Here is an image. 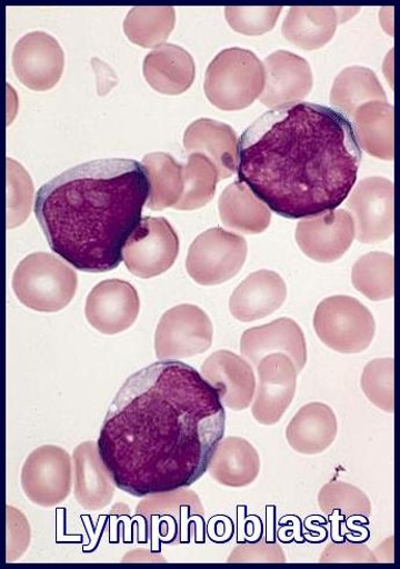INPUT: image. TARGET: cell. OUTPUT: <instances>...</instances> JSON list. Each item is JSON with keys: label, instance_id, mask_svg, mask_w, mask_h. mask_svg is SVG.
I'll list each match as a JSON object with an SVG mask.
<instances>
[{"label": "cell", "instance_id": "6da1fadb", "mask_svg": "<svg viewBox=\"0 0 400 569\" xmlns=\"http://www.w3.org/2000/svg\"><path fill=\"white\" fill-rule=\"evenodd\" d=\"M226 422L218 392L199 371L179 360H159L122 385L97 445L118 489L147 498L200 480Z\"/></svg>", "mask_w": 400, "mask_h": 569}, {"label": "cell", "instance_id": "7a4b0ae2", "mask_svg": "<svg viewBox=\"0 0 400 569\" xmlns=\"http://www.w3.org/2000/svg\"><path fill=\"white\" fill-rule=\"evenodd\" d=\"M362 160L354 128L317 103H290L263 113L239 140L238 177L287 219L337 210L357 183Z\"/></svg>", "mask_w": 400, "mask_h": 569}, {"label": "cell", "instance_id": "3957f363", "mask_svg": "<svg viewBox=\"0 0 400 569\" xmlns=\"http://www.w3.org/2000/svg\"><path fill=\"white\" fill-rule=\"evenodd\" d=\"M148 198L141 163L97 160L51 179L39 190L34 211L53 252L77 270L102 273L123 261Z\"/></svg>", "mask_w": 400, "mask_h": 569}, {"label": "cell", "instance_id": "277c9868", "mask_svg": "<svg viewBox=\"0 0 400 569\" xmlns=\"http://www.w3.org/2000/svg\"><path fill=\"white\" fill-rule=\"evenodd\" d=\"M263 87V63L248 49H224L206 71V96L222 111L249 108L261 96Z\"/></svg>", "mask_w": 400, "mask_h": 569}, {"label": "cell", "instance_id": "5b68a950", "mask_svg": "<svg viewBox=\"0 0 400 569\" xmlns=\"http://www.w3.org/2000/svg\"><path fill=\"white\" fill-rule=\"evenodd\" d=\"M12 283L23 306L40 313H57L74 298L78 278L59 258L36 252L20 262Z\"/></svg>", "mask_w": 400, "mask_h": 569}, {"label": "cell", "instance_id": "8992f818", "mask_svg": "<svg viewBox=\"0 0 400 569\" xmlns=\"http://www.w3.org/2000/svg\"><path fill=\"white\" fill-rule=\"evenodd\" d=\"M313 328L328 348L346 355L367 350L377 333V322L370 310L358 299L347 296H334L320 302Z\"/></svg>", "mask_w": 400, "mask_h": 569}, {"label": "cell", "instance_id": "52a82bcc", "mask_svg": "<svg viewBox=\"0 0 400 569\" xmlns=\"http://www.w3.org/2000/svg\"><path fill=\"white\" fill-rule=\"evenodd\" d=\"M247 257L244 238L221 228H211L192 243L186 269L202 287H217L237 276Z\"/></svg>", "mask_w": 400, "mask_h": 569}, {"label": "cell", "instance_id": "ba28073f", "mask_svg": "<svg viewBox=\"0 0 400 569\" xmlns=\"http://www.w3.org/2000/svg\"><path fill=\"white\" fill-rule=\"evenodd\" d=\"M73 485V461L58 446H42L31 452L22 465L21 487L32 503L52 508L64 502Z\"/></svg>", "mask_w": 400, "mask_h": 569}, {"label": "cell", "instance_id": "9c48e42d", "mask_svg": "<svg viewBox=\"0 0 400 569\" xmlns=\"http://www.w3.org/2000/svg\"><path fill=\"white\" fill-rule=\"evenodd\" d=\"M213 327L203 309L179 305L160 319L154 333L156 356L179 360L207 352L212 346Z\"/></svg>", "mask_w": 400, "mask_h": 569}, {"label": "cell", "instance_id": "30bf717a", "mask_svg": "<svg viewBox=\"0 0 400 569\" xmlns=\"http://www.w3.org/2000/svg\"><path fill=\"white\" fill-rule=\"evenodd\" d=\"M137 515L152 537L180 545L190 538L192 523H202L204 509L194 491L184 488L147 497L139 503Z\"/></svg>", "mask_w": 400, "mask_h": 569}, {"label": "cell", "instance_id": "8fae6325", "mask_svg": "<svg viewBox=\"0 0 400 569\" xmlns=\"http://www.w3.org/2000/svg\"><path fill=\"white\" fill-rule=\"evenodd\" d=\"M179 253V238L164 218L147 217L132 231L123 248L127 269L143 279L157 277L173 267Z\"/></svg>", "mask_w": 400, "mask_h": 569}, {"label": "cell", "instance_id": "7c38bea8", "mask_svg": "<svg viewBox=\"0 0 400 569\" xmlns=\"http://www.w3.org/2000/svg\"><path fill=\"white\" fill-rule=\"evenodd\" d=\"M393 196L391 180L369 177L358 184L347 207L356 224V237L361 243L376 244L393 234Z\"/></svg>", "mask_w": 400, "mask_h": 569}, {"label": "cell", "instance_id": "4fadbf2b", "mask_svg": "<svg viewBox=\"0 0 400 569\" xmlns=\"http://www.w3.org/2000/svg\"><path fill=\"white\" fill-rule=\"evenodd\" d=\"M259 383L252 402V416L262 426L277 425L297 395L299 372L284 353H271L257 367Z\"/></svg>", "mask_w": 400, "mask_h": 569}, {"label": "cell", "instance_id": "5bb4252c", "mask_svg": "<svg viewBox=\"0 0 400 569\" xmlns=\"http://www.w3.org/2000/svg\"><path fill=\"white\" fill-rule=\"evenodd\" d=\"M12 64L21 84L33 91H48L61 80L64 51L56 38L32 32L16 44Z\"/></svg>", "mask_w": 400, "mask_h": 569}, {"label": "cell", "instance_id": "9a60e30c", "mask_svg": "<svg viewBox=\"0 0 400 569\" xmlns=\"http://www.w3.org/2000/svg\"><path fill=\"white\" fill-rule=\"evenodd\" d=\"M354 239V220L344 210L302 219L297 228L300 249L319 263L338 261L351 248Z\"/></svg>", "mask_w": 400, "mask_h": 569}, {"label": "cell", "instance_id": "2e32d148", "mask_svg": "<svg viewBox=\"0 0 400 569\" xmlns=\"http://www.w3.org/2000/svg\"><path fill=\"white\" fill-rule=\"evenodd\" d=\"M140 308L139 293L130 282L110 279L99 282L89 295L86 317L99 332L118 335L137 322Z\"/></svg>", "mask_w": 400, "mask_h": 569}, {"label": "cell", "instance_id": "e0dca14e", "mask_svg": "<svg viewBox=\"0 0 400 569\" xmlns=\"http://www.w3.org/2000/svg\"><path fill=\"white\" fill-rule=\"evenodd\" d=\"M264 87L260 101L278 109L300 102L312 90L313 76L307 60L287 50H278L266 59Z\"/></svg>", "mask_w": 400, "mask_h": 569}, {"label": "cell", "instance_id": "ac0fdd59", "mask_svg": "<svg viewBox=\"0 0 400 569\" xmlns=\"http://www.w3.org/2000/svg\"><path fill=\"white\" fill-rule=\"evenodd\" d=\"M307 350L303 330L289 318L248 329L240 339V352L256 368L262 358L279 352L287 355L300 373L307 366Z\"/></svg>", "mask_w": 400, "mask_h": 569}, {"label": "cell", "instance_id": "d6986e66", "mask_svg": "<svg viewBox=\"0 0 400 569\" xmlns=\"http://www.w3.org/2000/svg\"><path fill=\"white\" fill-rule=\"evenodd\" d=\"M202 377L216 390L222 405L240 411L249 408L256 393V375L249 361L220 350L210 355L201 368Z\"/></svg>", "mask_w": 400, "mask_h": 569}, {"label": "cell", "instance_id": "ffe728a7", "mask_svg": "<svg viewBox=\"0 0 400 569\" xmlns=\"http://www.w3.org/2000/svg\"><path fill=\"white\" fill-rule=\"evenodd\" d=\"M73 495L78 505L88 511L109 506L116 495V483L99 453L96 442L79 445L72 455Z\"/></svg>", "mask_w": 400, "mask_h": 569}, {"label": "cell", "instance_id": "44dd1931", "mask_svg": "<svg viewBox=\"0 0 400 569\" xmlns=\"http://www.w3.org/2000/svg\"><path fill=\"white\" fill-rule=\"evenodd\" d=\"M287 287L277 272L260 270L251 273L233 291L229 308L240 322H253L272 316L284 303Z\"/></svg>", "mask_w": 400, "mask_h": 569}, {"label": "cell", "instance_id": "7402d4cb", "mask_svg": "<svg viewBox=\"0 0 400 569\" xmlns=\"http://www.w3.org/2000/svg\"><path fill=\"white\" fill-rule=\"evenodd\" d=\"M183 146L189 154L201 153L216 164L220 179L237 172L239 142L229 124L199 119L186 129Z\"/></svg>", "mask_w": 400, "mask_h": 569}, {"label": "cell", "instance_id": "603a6c76", "mask_svg": "<svg viewBox=\"0 0 400 569\" xmlns=\"http://www.w3.org/2000/svg\"><path fill=\"white\" fill-rule=\"evenodd\" d=\"M338 435V420L333 409L322 402L303 406L289 422L287 442L292 450L306 456L327 451Z\"/></svg>", "mask_w": 400, "mask_h": 569}, {"label": "cell", "instance_id": "cb8c5ba5", "mask_svg": "<svg viewBox=\"0 0 400 569\" xmlns=\"http://www.w3.org/2000/svg\"><path fill=\"white\" fill-rule=\"evenodd\" d=\"M143 74L159 93L176 96L189 90L196 80V63L189 51L164 43L154 48L144 60Z\"/></svg>", "mask_w": 400, "mask_h": 569}, {"label": "cell", "instance_id": "d4e9b609", "mask_svg": "<svg viewBox=\"0 0 400 569\" xmlns=\"http://www.w3.org/2000/svg\"><path fill=\"white\" fill-rule=\"evenodd\" d=\"M260 468V456L248 439L227 437L213 451L207 472L222 486L243 488L257 480Z\"/></svg>", "mask_w": 400, "mask_h": 569}, {"label": "cell", "instance_id": "484cf974", "mask_svg": "<svg viewBox=\"0 0 400 569\" xmlns=\"http://www.w3.org/2000/svg\"><path fill=\"white\" fill-rule=\"evenodd\" d=\"M352 118L360 148L372 158L392 161L394 157L392 106L383 101H370L359 108Z\"/></svg>", "mask_w": 400, "mask_h": 569}, {"label": "cell", "instance_id": "4316f807", "mask_svg": "<svg viewBox=\"0 0 400 569\" xmlns=\"http://www.w3.org/2000/svg\"><path fill=\"white\" fill-rule=\"evenodd\" d=\"M221 220L226 227L242 234H260L271 223V211L242 182L227 187L219 201Z\"/></svg>", "mask_w": 400, "mask_h": 569}, {"label": "cell", "instance_id": "83f0119b", "mask_svg": "<svg viewBox=\"0 0 400 569\" xmlns=\"http://www.w3.org/2000/svg\"><path fill=\"white\" fill-rule=\"evenodd\" d=\"M333 8H291L282 26L283 37L307 50L324 47L333 38L338 26Z\"/></svg>", "mask_w": 400, "mask_h": 569}, {"label": "cell", "instance_id": "f1b7e54d", "mask_svg": "<svg viewBox=\"0 0 400 569\" xmlns=\"http://www.w3.org/2000/svg\"><path fill=\"white\" fill-rule=\"evenodd\" d=\"M142 166L149 182L148 209L163 211L174 207L183 192V167L166 152L147 154Z\"/></svg>", "mask_w": 400, "mask_h": 569}, {"label": "cell", "instance_id": "f546056e", "mask_svg": "<svg viewBox=\"0 0 400 569\" xmlns=\"http://www.w3.org/2000/svg\"><path fill=\"white\" fill-rule=\"evenodd\" d=\"M370 101L388 102L383 87L373 71L363 67H351L338 74L331 91L334 108L353 117L359 108Z\"/></svg>", "mask_w": 400, "mask_h": 569}, {"label": "cell", "instance_id": "4dcf8cb0", "mask_svg": "<svg viewBox=\"0 0 400 569\" xmlns=\"http://www.w3.org/2000/svg\"><path fill=\"white\" fill-rule=\"evenodd\" d=\"M174 24L173 8H133L124 19L123 30L132 43L143 48H157L169 39Z\"/></svg>", "mask_w": 400, "mask_h": 569}, {"label": "cell", "instance_id": "1f68e13d", "mask_svg": "<svg viewBox=\"0 0 400 569\" xmlns=\"http://www.w3.org/2000/svg\"><path fill=\"white\" fill-rule=\"evenodd\" d=\"M394 261L390 253L369 252L360 258L352 271L357 291L371 301L391 299L394 295Z\"/></svg>", "mask_w": 400, "mask_h": 569}, {"label": "cell", "instance_id": "d6a6232c", "mask_svg": "<svg viewBox=\"0 0 400 569\" xmlns=\"http://www.w3.org/2000/svg\"><path fill=\"white\" fill-rule=\"evenodd\" d=\"M182 173L183 192L173 209L178 211L201 209L217 192L220 178L216 164L201 153H191Z\"/></svg>", "mask_w": 400, "mask_h": 569}, {"label": "cell", "instance_id": "836d02e7", "mask_svg": "<svg viewBox=\"0 0 400 569\" xmlns=\"http://www.w3.org/2000/svg\"><path fill=\"white\" fill-rule=\"evenodd\" d=\"M319 509L326 515L338 513L347 517H369L372 506L368 496L359 487L343 481H331L319 490Z\"/></svg>", "mask_w": 400, "mask_h": 569}, {"label": "cell", "instance_id": "e575fe53", "mask_svg": "<svg viewBox=\"0 0 400 569\" xmlns=\"http://www.w3.org/2000/svg\"><path fill=\"white\" fill-rule=\"evenodd\" d=\"M393 373V358H379L366 366L361 377V388L368 400L390 413L394 410Z\"/></svg>", "mask_w": 400, "mask_h": 569}, {"label": "cell", "instance_id": "d590c367", "mask_svg": "<svg viewBox=\"0 0 400 569\" xmlns=\"http://www.w3.org/2000/svg\"><path fill=\"white\" fill-rule=\"evenodd\" d=\"M8 227L12 229L29 219L32 211L34 187L29 172L11 159H8Z\"/></svg>", "mask_w": 400, "mask_h": 569}, {"label": "cell", "instance_id": "8d00e7d4", "mask_svg": "<svg viewBox=\"0 0 400 569\" xmlns=\"http://www.w3.org/2000/svg\"><path fill=\"white\" fill-rule=\"evenodd\" d=\"M282 11V8H226V18L231 29L249 37L270 32Z\"/></svg>", "mask_w": 400, "mask_h": 569}, {"label": "cell", "instance_id": "74e56055", "mask_svg": "<svg viewBox=\"0 0 400 569\" xmlns=\"http://www.w3.org/2000/svg\"><path fill=\"white\" fill-rule=\"evenodd\" d=\"M8 547L7 560H18L30 548L31 527L26 516L14 507L8 506Z\"/></svg>", "mask_w": 400, "mask_h": 569}, {"label": "cell", "instance_id": "f35d334b", "mask_svg": "<svg viewBox=\"0 0 400 569\" xmlns=\"http://www.w3.org/2000/svg\"><path fill=\"white\" fill-rule=\"evenodd\" d=\"M286 556L278 542L261 540L238 546L233 549L228 562H286Z\"/></svg>", "mask_w": 400, "mask_h": 569}, {"label": "cell", "instance_id": "ab89813d", "mask_svg": "<svg viewBox=\"0 0 400 569\" xmlns=\"http://www.w3.org/2000/svg\"><path fill=\"white\" fill-rule=\"evenodd\" d=\"M320 562L378 563L379 559L364 545L354 542H331L319 558Z\"/></svg>", "mask_w": 400, "mask_h": 569}]
</instances>
